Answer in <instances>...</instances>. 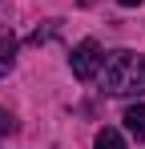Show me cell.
Here are the masks:
<instances>
[{
	"label": "cell",
	"instance_id": "6da1fadb",
	"mask_svg": "<svg viewBox=\"0 0 145 149\" xmlns=\"http://www.w3.org/2000/svg\"><path fill=\"white\" fill-rule=\"evenodd\" d=\"M101 73H105V89L113 97H141L145 93V56L141 52H109L101 61Z\"/></svg>",
	"mask_w": 145,
	"mask_h": 149
},
{
	"label": "cell",
	"instance_id": "7a4b0ae2",
	"mask_svg": "<svg viewBox=\"0 0 145 149\" xmlns=\"http://www.w3.org/2000/svg\"><path fill=\"white\" fill-rule=\"evenodd\" d=\"M101 45L97 40H81L77 49H72V56H69V65H72V77L77 81H93L97 73H101Z\"/></svg>",
	"mask_w": 145,
	"mask_h": 149
},
{
	"label": "cell",
	"instance_id": "3957f363",
	"mask_svg": "<svg viewBox=\"0 0 145 149\" xmlns=\"http://www.w3.org/2000/svg\"><path fill=\"white\" fill-rule=\"evenodd\" d=\"M12 56H16V36H12V28L0 24V77L12 69Z\"/></svg>",
	"mask_w": 145,
	"mask_h": 149
},
{
	"label": "cell",
	"instance_id": "277c9868",
	"mask_svg": "<svg viewBox=\"0 0 145 149\" xmlns=\"http://www.w3.org/2000/svg\"><path fill=\"white\" fill-rule=\"evenodd\" d=\"M125 129H129L137 141H145V105H129V109H125Z\"/></svg>",
	"mask_w": 145,
	"mask_h": 149
},
{
	"label": "cell",
	"instance_id": "5b68a950",
	"mask_svg": "<svg viewBox=\"0 0 145 149\" xmlns=\"http://www.w3.org/2000/svg\"><path fill=\"white\" fill-rule=\"evenodd\" d=\"M93 149H125V137H121L117 129H101L97 141H93Z\"/></svg>",
	"mask_w": 145,
	"mask_h": 149
},
{
	"label": "cell",
	"instance_id": "8992f818",
	"mask_svg": "<svg viewBox=\"0 0 145 149\" xmlns=\"http://www.w3.org/2000/svg\"><path fill=\"white\" fill-rule=\"evenodd\" d=\"M0 133H16V117H12L4 105H0Z\"/></svg>",
	"mask_w": 145,
	"mask_h": 149
},
{
	"label": "cell",
	"instance_id": "52a82bcc",
	"mask_svg": "<svg viewBox=\"0 0 145 149\" xmlns=\"http://www.w3.org/2000/svg\"><path fill=\"white\" fill-rule=\"evenodd\" d=\"M117 4H125V8H137V4H141V0H117Z\"/></svg>",
	"mask_w": 145,
	"mask_h": 149
}]
</instances>
